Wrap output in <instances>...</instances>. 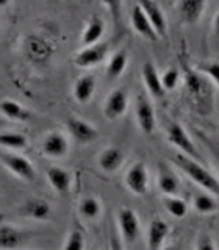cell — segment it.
<instances>
[{"label":"cell","instance_id":"cell-18","mask_svg":"<svg viewBox=\"0 0 219 250\" xmlns=\"http://www.w3.org/2000/svg\"><path fill=\"white\" fill-rule=\"evenodd\" d=\"M156 185H158V189L166 195V197H172V195H177L180 189V182L177 175L172 172L166 164H160L158 166V177H156Z\"/></svg>","mask_w":219,"mask_h":250},{"label":"cell","instance_id":"cell-1","mask_svg":"<svg viewBox=\"0 0 219 250\" xmlns=\"http://www.w3.org/2000/svg\"><path fill=\"white\" fill-rule=\"evenodd\" d=\"M174 164L185 175H188V178H191L196 185H199L202 189L219 195V180L215 175H211V172L203 167L199 161L178 152L174 155Z\"/></svg>","mask_w":219,"mask_h":250},{"label":"cell","instance_id":"cell-25","mask_svg":"<svg viewBox=\"0 0 219 250\" xmlns=\"http://www.w3.org/2000/svg\"><path fill=\"white\" fill-rule=\"evenodd\" d=\"M25 49L30 60H35V61H44L49 57V53L52 52L50 47L47 45V42L44 39L38 38V36H30L27 39V44H25Z\"/></svg>","mask_w":219,"mask_h":250},{"label":"cell","instance_id":"cell-35","mask_svg":"<svg viewBox=\"0 0 219 250\" xmlns=\"http://www.w3.org/2000/svg\"><path fill=\"white\" fill-rule=\"evenodd\" d=\"M199 136H200V139H202V143L210 148V152H211V155H213V158H215V161H216L218 170H219V147H218L215 143H211V139H208V136L202 135V133H199Z\"/></svg>","mask_w":219,"mask_h":250},{"label":"cell","instance_id":"cell-32","mask_svg":"<svg viewBox=\"0 0 219 250\" xmlns=\"http://www.w3.org/2000/svg\"><path fill=\"white\" fill-rule=\"evenodd\" d=\"M63 250H85V236L80 230H72L66 238Z\"/></svg>","mask_w":219,"mask_h":250},{"label":"cell","instance_id":"cell-14","mask_svg":"<svg viewBox=\"0 0 219 250\" xmlns=\"http://www.w3.org/2000/svg\"><path fill=\"white\" fill-rule=\"evenodd\" d=\"M21 213L22 216H25L28 219H35V221H47L52 214V208L49 205V202H45L44 199L31 197L22 203Z\"/></svg>","mask_w":219,"mask_h":250},{"label":"cell","instance_id":"cell-11","mask_svg":"<svg viewBox=\"0 0 219 250\" xmlns=\"http://www.w3.org/2000/svg\"><path fill=\"white\" fill-rule=\"evenodd\" d=\"M43 152L50 158H63L69 152V141L63 133L52 131L44 138Z\"/></svg>","mask_w":219,"mask_h":250},{"label":"cell","instance_id":"cell-12","mask_svg":"<svg viewBox=\"0 0 219 250\" xmlns=\"http://www.w3.org/2000/svg\"><path fill=\"white\" fill-rule=\"evenodd\" d=\"M169 234V225L166 221L155 217L149 224L147 230V250H163V244Z\"/></svg>","mask_w":219,"mask_h":250},{"label":"cell","instance_id":"cell-16","mask_svg":"<svg viewBox=\"0 0 219 250\" xmlns=\"http://www.w3.org/2000/svg\"><path fill=\"white\" fill-rule=\"evenodd\" d=\"M47 180H49V183L53 188L55 192L65 195L70 191L72 175H70V172L66 169L58 167V166H50L47 169Z\"/></svg>","mask_w":219,"mask_h":250},{"label":"cell","instance_id":"cell-20","mask_svg":"<svg viewBox=\"0 0 219 250\" xmlns=\"http://www.w3.org/2000/svg\"><path fill=\"white\" fill-rule=\"evenodd\" d=\"M27 234L21 231L19 229L10 224H0V249L2 250H14L18 249Z\"/></svg>","mask_w":219,"mask_h":250},{"label":"cell","instance_id":"cell-26","mask_svg":"<svg viewBox=\"0 0 219 250\" xmlns=\"http://www.w3.org/2000/svg\"><path fill=\"white\" fill-rule=\"evenodd\" d=\"M127 62H129L127 52L125 50L116 52L113 57L110 58L108 66H107V75H108L110 80H114V78L121 77L124 74L125 67H127Z\"/></svg>","mask_w":219,"mask_h":250},{"label":"cell","instance_id":"cell-7","mask_svg":"<svg viewBox=\"0 0 219 250\" xmlns=\"http://www.w3.org/2000/svg\"><path fill=\"white\" fill-rule=\"evenodd\" d=\"M66 127L70 133V136L80 144H89L92 141H96L99 136L97 128L92 124L80 119V117H69L66 121Z\"/></svg>","mask_w":219,"mask_h":250},{"label":"cell","instance_id":"cell-15","mask_svg":"<svg viewBox=\"0 0 219 250\" xmlns=\"http://www.w3.org/2000/svg\"><path fill=\"white\" fill-rule=\"evenodd\" d=\"M130 21H131L133 30H135L139 36L149 39V41H156V39H158V36H156V33L153 31L151 22H149V19L146 18V14L143 11V8L139 6V3L133 5Z\"/></svg>","mask_w":219,"mask_h":250},{"label":"cell","instance_id":"cell-29","mask_svg":"<svg viewBox=\"0 0 219 250\" xmlns=\"http://www.w3.org/2000/svg\"><path fill=\"white\" fill-rule=\"evenodd\" d=\"M78 211L85 219H97L102 213V205L96 197H85L82 199L80 205H78Z\"/></svg>","mask_w":219,"mask_h":250},{"label":"cell","instance_id":"cell-34","mask_svg":"<svg viewBox=\"0 0 219 250\" xmlns=\"http://www.w3.org/2000/svg\"><path fill=\"white\" fill-rule=\"evenodd\" d=\"M196 250H216V246L208 234H200L197 244H196Z\"/></svg>","mask_w":219,"mask_h":250},{"label":"cell","instance_id":"cell-8","mask_svg":"<svg viewBox=\"0 0 219 250\" xmlns=\"http://www.w3.org/2000/svg\"><path fill=\"white\" fill-rule=\"evenodd\" d=\"M108 50H110V47L105 42H99L96 45L85 47V49H82L80 52L77 53L75 64L78 67H85V69L97 66L107 58Z\"/></svg>","mask_w":219,"mask_h":250},{"label":"cell","instance_id":"cell-21","mask_svg":"<svg viewBox=\"0 0 219 250\" xmlns=\"http://www.w3.org/2000/svg\"><path fill=\"white\" fill-rule=\"evenodd\" d=\"M122 163H124V153L117 147H107L99 155V166L104 172H108V174L116 172L122 166Z\"/></svg>","mask_w":219,"mask_h":250},{"label":"cell","instance_id":"cell-23","mask_svg":"<svg viewBox=\"0 0 219 250\" xmlns=\"http://www.w3.org/2000/svg\"><path fill=\"white\" fill-rule=\"evenodd\" d=\"M185 83H186L188 92L191 94V97L197 99L199 102H202L200 99L205 97V94H207V84H205V82H203L202 74H199L197 70L186 69V72H185Z\"/></svg>","mask_w":219,"mask_h":250},{"label":"cell","instance_id":"cell-37","mask_svg":"<svg viewBox=\"0 0 219 250\" xmlns=\"http://www.w3.org/2000/svg\"><path fill=\"white\" fill-rule=\"evenodd\" d=\"M213 30H215V33L219 36V11H218V14L215 16V21H213Z\"/></svg>","mask_w":219,"mask_h":250},{"label":"cell","instance_id":"cell-31","mask_svg":"<svg viewBox=\"0 0 219 250\" xmlns=\"http://www.w3.org/2000/svg\"><path fill=\"white\" fill-rule=\"evenodd\" d=\"M197 72H200L202 75H207L208 78H211V82L216 84V88L219 89V61H210L205 62V64H199L196 67Z\"/></svg>","mask_w":219,"mask_h":250},{"label":"cell","instance_id":"cell-38","mask_svg":"<svg viewBox=\"0 0 219 250\" xmlns=\"http://www.w3.org/2000/svg\"><path fill=\"white\" fill-rule=\"evenodd\" d=\"M163 250H182V247H178L177 244H172V246H168V247H164Z\"/></svg>","mask_w":219,"mask_h":250},{"label":"cell","instance_id":"cell-22","mask_svg":"<svg viewBox=\"0 0 219 250\" xmlns=\"http://www.w3.org/2000/svg\"><path fill=\"white\" fill-rule=\"evenodd\" d=\"M96 91V78L92 75L80 77L74 84V99L78 104H88Z\"/></svg>","mask_w":219,"mask_h":250},{"label":"cell","instance_id":"cell-9","mask_svg":"<svg viewBox=\"0 0 219 250\" xmlns=\"http://www.w3.org/2000/svg\"><path fill=\"white\" fill-rule=\"evenodd\" d=\"M129 108V97L125 89H114L105 100L104 116L108 121H116L125 114Z\"/></svg>","mask_w":219,"mask_h":250},{"label":"cell","instance_id":"cell-4","mask_svg":"<svg viewBox=\"0 0 219 250\" xmlns=\"http://www.w3.org/2000/svg\"><path fill=\"white\" fill-rule=\"evenodd\" d=\"M117 224H119L122 239L127 244H135L141 234V224L135 209L121 208L117 211Z\"/></svg>","mask_w":219,"mask_h":250},{"label":"cell","instance_id":"cell-3","mask_svg":"<svg viewBox=\"0 0 219 250\" xmlns=\"http://www.w3.org/2000/svg\"><path fill=\"white\" fill-rule=\"evenodd\" d=\"M168 139H169V143L172 146H174L175 148H178L180 153H183L186 156H190V158L202 163L200 153L197 152V148H196L190 135H188L186 130L180 124H172L171 125L169 130H168Z\"/></svg>","mask_w":219,"mask_h":250},{"label":"cell","instance_id":"cell-2","mask_svg":"<svg viewBox=\"0 0 219 250\" xmlns=\"http://www.w3.org/2000/svg\"><path fill=\"white\" fill-rule=\"evenodd\" d=\"M0 161L3 166L14 174L18 178L25 180V182H31L35 180L36 170L25 156L18 155V153H10V152H0Z\"/></svg>","mask_w":219,"mask_h":250},{"label":"cell","instance_id":"cell-28","mask_svg":"<svg viewBox=\"0 0 219 250\" xmlns=\"http://www.w3.org/2000/svg\"><path fill=\"white\" fill-rule=\"evenodd\" d=\"M163 205H164V208H166L168 213L172 217H175V219H182L188 213L186 202L183 199L177 197V195H172V197H164Z\"/></svg>","mask_w":219,"mask_h":250},{"label":"cell","instance_id":"cell-33","mask_svg":"<svg viewBox=\"0 0 219 250\" xmlns=\"http://www.w3.org/2000/svg\"><path fill=\"white\" fill-rule=\"evenodd\" d=\"M178 80H180V72L178 69L175 67H171V69H166L161 75V83H163V88L164 91H172L178 84Z\"/></svg>","mask_w":219,"mask_h":250},{"label":"cell","instance_id":"cell-30","mask_svg":"<svg viewBox=\"0 0 219 250\" xmlns=\"http://www.w3.org/2000/svg\"><path fill=\"white\" fill-rule=\"evenodd\" d=\"M0 146L14 150H22L27 147V138L21 133H0Z\"/></svg>","mask_w":219,"mask_h":250},{"label":"cell","instance_id":"cell-13","mask_svg":"<svg viewBox=\"0 0 219 250\" xmlns=\"http://www.w3.org/2000/svg\"><path fill=\"white\" fill-rule=\"evenodd\" d=\"M141 74H143V82L146 84L147 92L151 94L153 99H163L166 91L163 88L161 75L158 74V70L155 69V66L151 61L144 62L143 69H141Z\"/></svg>","mask_w":219,"mask_h":250},{"label":"cell","instance_id":"cell-27","mask_svg":"<svg viewBox=\"0 0 219 250\" xmlns=\"http://www.w3.org/2000/svg\"><path fill=\"white\" fill-rule=\"evenodd\" d=\"M193 207L200 214H211L218 209V202L215 200V197H211L210 194L202 192V194L194 195Z\"/></svg>","mask_w":219,"mask_h":250},{"label":"cell","instance_id":"cell-6","mask_svg":"<svg viewBox=\"0 0 219 250\" xmlns=\"http://www.w3.org/2000/svg\"><path fill=\"white\" fill-rule=\"evenodd\" d=\"M125 186L135 195H144L149 188V172L144 163H135L125 174Z\"/></svg>","mask_w":219,"mask_h":250},{"label":"cell","instance_id":"cell-36","mask_svg":"<svg viewBox=\"0 0 219 250\" xmlns=\"http://www.w3.org/2000/svg\"><path fill=\"white\" fill-rule=\"evenodd\" d=\"M110 250H125L122 239L119 238V234L116 233L114 227L111 229V233H110Z\"/></svg>","mask_w":219,"mask_h":250},{"label":"cell","instance_id":"cell-10","mask_svg":"<svg viewBox=\"0 0 219 250\" xmlns=\"http://www.w3.org/2000/svg\"><path fill=\"white\" fill-rule=\"evenodd\" d=\"M139 6L143 8V11L146 14V18L151 22V25L153 28V31L156 33L158 38H164L168 33V22L164 14L161 11L160 5L156 2H152V0H143V2H138Z\"/></svg>","mask_w":219,"mask_h":250},{"label":"cell","instance_id":"cell-19","mask_svg":"<svg viewBox=\"0 0 219 250\" xmlns=\"http://www.w3.org/2000/svg\"><path fill=\"white\" fill-rule=\"evenodd\" d=\"M105 33V22L99 16H91L89 21L86 22L83 35H82V45L85 47H91L99 44L100 38Z\"/></svg>","mask_w":219,"mask_h":250},{"label":"cell","instance_id":"cell-24","mask_svg":"<svg viewBox=\"0 0 219 250\" xmlns=\"http://www.w3.org/2000/svg\"><path fill=\"white\" fill-rule=\"evenodd\" d=\"M0 113L5 117H8V119L16 121V122H25L31 116L28 109H25L21 104L10 99H5L0 102Z\"/></svg>","mask_w":219,"mask_h":250},{"label":"cell","instance_id":"cell-17","mask_svg":"<svg viewBox=\"0 0 219 250\" xmlns=\"http://www.w3.org/2000/svg\"><path fill=\"white\" fill-rule=\"evenodd\" d=\"M180 18L186 23H197L207 8L205 0H182L177 3Z\"/></svg>","mask_w":219,"mask_h":250},{"label":"cell","instance_id":"cell-5","mask_svg":"<svg viewBox=\"0 0 219 250\" xmlns=\"http://www.w3.org/2000/svg\"><path fill=\"white\" fill-rule=\"evenodd\" d=\"M135 114H136V122L139 130L144 135H152L156 127V117H155V109L146 96L138 94L135 100Z\"/></svg>","mask_w":219,"mask_h":250}]
</instances>
